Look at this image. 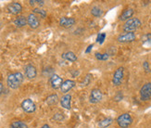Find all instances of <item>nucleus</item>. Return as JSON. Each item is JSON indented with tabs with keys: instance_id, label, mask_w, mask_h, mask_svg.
<instances>
[{
	"instance_id": "15",
	"label": "nucleus",
	"mask_w": 151,
	"mask_h": 128,
	"mask_svg": "<svg viewBox=\"0 0 151 128\" xmlns=\"http://www.w3.org/2000/svg\"><path fill=\"white\" fill-rule=\"evenodd\" d=\"M75 19L71 17H62L60 20V25L63 28H70L71 26L75 24Z\"/></svg>"
},
{
	"instance_id": "9",
	"label": "nucleus",
	"mask_w": 151,
	"mask_h": 128,
	"mask_svg": "<svg viewBox=\"0 0 151 128\" xmlns=\"http://www.w3.org/2000/svg\"><path fill=\"white\" fill-rule=\"evenodd\" d=\"M64 81L60 76H58V74H52L49 78V84L51 87L53 89H58L61 87V85Z\"/></svg>"
},
{
	"instance_id": "28",
	"label": "nucleus",
	"mask_w": 151,
	"mask_h": 128,
	"mask_svg": "<svg viewBox=\"0 0 151 128\" xmlns=\"http://www.w3.org/2000/svg\"><path fill=\"white\" fill-rule=\"evenodd\" d=\"M122 98H123V95H122V91H118V93L114 97V100H115V101H121Z\"/></svg>"
},
{
	"instance_id": "31",
	"label": "nucleus",
	"mask_w": 151,
	"mask_h": 128,
	"mask_svg": "<svg viewBox=\"0 0 151 128\" xmlns=\"http://www.w3.org/2000/svg\"><path fill=\"white\" fill-rule=\"evenodd\" d=\"M93 46H94V45H90V46H88V48L85 49V54H89L90 52H91V50H92V48H93Z\"/></svg>"
},
{
	"instance_id": "13",
	"label": "nucleus",
	"mask_w": 151,
	"mask_h": 128,
	"mask_svg": "<svg viewBox=\"0 0 151 128\" xmlns=\"http://www.w3.org/2000/svg\"><path fill=\"white\" fill-rule=\"evenodd\" d=\"M24 72H25V76L27 77L28 79L32 80V79H35L37 75V71L36 68L32 64H28L25 66L24 68Z\"/></svg>"
},
{
	"instance_id": "21",
	"label": "nucleus",
	"mask_w": 151,
	"mask_h": 128,
	"mask_svg": "<svg viewBox=\"0 0 151 128\" xmlns=\"http://www.w3.org/2000/svg\"><path fill=\"white\" fill-rule=\"evenodd\" d=\"M9 128H29V127L22 121H14V122H12L10 124Z\"/></svg>"
},
{
	"instance_id": "1",
	"label": "nucleus",
	"mask_w": 151,
	"mask_h": 128,
	"mask_svg": "<svg viewBox=\"0 0 151 128\" xmlns=\"http://www.w3.org/2000/svg\"><path fill=\"white\" fill-rule=\"evenodd\" d=\"M23 74L22 72H13L8 76L6 79V84H8L9 87H10L11 89H17L19 88L23 82Z\"/></svg>"
},
{
	"instance_id": "17",
	"label": "nucleus",
	"mask_w": 151,
	"mask_h": 128,
	"mask_svg": "<svg viewBox=\"0 0 151 128\" xmlns=\"http://www.w3.org/2000/svg\"><path fill=\"white\" fill-rule=\"evenodd\" d=\"M13 23L18 28H22V27H24L26 24H27V18L24 16H18L14 21H13Z\"/></svg>"
},
{
	"instance_id": "32",
	"label": "nucleus",
	"mask_w": 151,
	"mask_h": 128,
	"mask_svg": "<svg viewBox=\"0 0 151 128\" xmlns=\"http://www.w3.org/2000/svg\"><path fill=\"white\" fill-rule=\"evenodd\" d=\"M3 88H4V86H3V84H2V83H0V95H1V94H2Z\"/></svg>"
},
{
	"instance_id": "14",
	"label": "nucleus",
	"mask_w": 151,
	"mask_h": 128,
	"mask_svg": "<svg viewBox=\"0 0 151 128\" xmlns=\"http://www.w3.org/2000/svg\"><path fill=\"white\" fill-rule=\"evenodd\" d=\"M134 9H132V8H128V9H124L122 13H121V15H120V17H119V20L120 21H122V22H127L128 20H130V19H132L133 18V16H134Z\"/></svg>"
},
{
	"instance_id": "19",
	"label": "nucleus",
	"mask_w": 151,
	"mask_h": 128,
	"mask_svg": "<svg viewBox=\"0 0 151 128\" xmlns=\"http://www.w3.org/2000/svg\"><path fill=\"white\" fill-rule=\"evenodd\" d=\"M112 123H113V119L110 118V117H107V118H104L101 121H99L98 126H99L100 128H107L109 125L112 124Z\"/></svg>"
},
{
	"instance_id": "5",
	"label": "nucleus",
	"mask_w": 151,
	"mask_h": 128,
	"mask_svg": "<svg viewBox=\"0 0 151 128\" xmlns=\"http://www.w3.org/2000/svg\"><path fill=\"white\" fill-rule=\"evenodd\" d=\"M124 77V68L123 67H119L117 68L116 71L113 73V77H112V84L115 86H119L122 85V81Z\"/></svg>"
},
{
	"instance_id": "7",
	"label": "nucleus",
	"mask_w": 151,
	"mask_h": 128,
	"mask_svg": "<svg viewBox=\"0 0 151 128\" xmlns=\"http://www.w3.org/2000/svg\"><path fill=\"white\" fill-rule=\"evenodd\" d=\"M102 99H103V93L100 89L94 88L91 90L89 96V101L92 104H96L98 102H100Z\"/></svg>"
},
{
	"instance_id": "4",
	"label": "nucleus",
	"mask_w": 151,
	"mask_h": 128,
	"mask_svg": "<svg viewBox=\"0 0 151 128\" xmlns=\"http://www.w3.org/2000/svg\"><path fill=\"white\" fill-rule=\"evenodd\" d=\"M139 96L142 101H148L151 99V82L143 85L139 91Z\"/></svg>"
},
{
	"instance_id": "3",
	"label": "nucleus",
	"mask_w": 151,
	"mask_h": 128,
	"mask_svg": "<svg viewBox=\"0 0 151 128\" xmlns=\"http://www.w3.org/2000/svg\"><path fill=\"white\" fill-rule=\"evenodd\" d=\"M117 124L121 128H128L133 124V118L130 113H122L116 120Z\"/></svg>"
},
{
	"instance_id": "20",
	"label": "nucleus",
	"mask_w": 151,
	"mask_h": 128,
	"mask_svg": "<svg viewBox=\"0 0 151 128\" xmlns=\"http://www.w3.org/2000/svg\"><path fill=\"white\" fill-rule=\"evenodd\" d=\"M91 14L96 18H100L103 15V10L101 8H99V7L95 6L91 9Z\"/></svg>"
},
{
	"instance_id": "18",
	"label": "nucleus",
	"mask_w": 151,
	"mask_h": 128,
	"mask_svg": "<svg viewBox=\"0 0 151 128\" xmlns=\"http://www.w3.org/2000/svg\"><path fill=\"white\" fill-rule=\"evenodd\" d=\"M62 59H65V60H68V61H70V62H75L76 60L78 59L77 56L71 51H67V52L63 53L62 54Z\"/></svg>"
},
{
	"instance_id": "10",
	"label": "nucleus",
	"mask_w": 151,
	"mask_h": 128,
	"mask_svg": "<svg viewBox=\"0 0 151 128\" xmlns=\"http://www.w3.org/2000/svg\"><path fill=\"white\" fill-rule=\"evenodd\" d=\"M6 9L9 13L13 15H18L22 11V6L19 4V2H12L8 5L6 7Z\"/></svg>"
},
{
	"instance_id": "30",
	"label": "nucleus",
	"mask_w": 151,
	"mask_h": 128,
	"mask_svg": "<svg viewBox=\"0 0 151 128\" xmlns=\"http://www.w3.org/2000/svg\"><path fill=\"white\" fill-rule=\"evenodd\" d=\"M53 118H54L55 120L58 121V122H60V121H62V120L64 119V116L62 115L61 113H56Z\"/></svg>"
},
{
	"instance_id": "22",
	"label": "nucleus",
	"mask_w": 151,
	"mask_h": 128,
	"mask_svg": "<svg viewBox=\"0 0 151 128\" xmlns=\"http://www.w3.org/2000/svg\"><path fill=\"white\" fill-rule=\"evenodd\" d=\"M58 102V97L56 94H52V95L48 96L47 98V103L48 105H55Z\"/></svg>"
},
{
	"instance_id": "26",
	"label": "nucleus",
	"mask_w": 151,
	"mask_h": 128,
	"mask_svg": "<svg viewBox=\"0 0 151 128\" xmlns=\"http://www.w3.org/2000/svg\"><path fill=\"white\" fill-rule=\"evenodd\" d=\"M105 39H106V33H98L97 36H96V42L98 44H100L102 45L105 41Z\"/></svg>"
},
{
	"instance_id": "33",
	"label": "nucleus",
	"mask_w": 151,
	"mask_h": 128,
	"mask_svg": "<svg viewBox=\"0 0 151 128\" xmlns=\"http://www.w3.org/2000/svg\"><path fill=\"white\" fill-rule=\"evenodd\" d=\"M40 128H51V126L48 125V124H44V125H42Z\"/></svg>"
},
{
	"instance_id": "11",
	"label": "nucleus",
	"mask_w": 151,
	"mask_h": 128,
	"mask_svg": "<svg viewBox=\"0 0 151 128\" xmlns=\"http://www.w3.org/2000/svg\"><path fill=\"white\" fill-rule=\"evenodd\" d=\"M27 23L32 29H37L40 26V21H39L38 17L35 14H34V13H31V14L28 15Z\"/></svg>"
},
{
	"instance_id": "16",
	"label": "nucleus",
	"mask_w": 151,
	"mask_h": 128,
	"mask_svg": "<svg viewBox=\"0 0 151 128\" xmlns=\"http://www.w3.org/2000/svg\"><path fill=\"white\" fill-rule=\"evenodd\" d=\"M60 105L62 108H64V109L66 110H70L71 108V96L70 95V94H66V95H64L60 100Z\"/></svg>"
},
{
	"instance_id": "12",
	"label": "nucleus",
	"mask_w": 151,
	"mask_h": 128,
	"mask_svg": "<svg viewBox=\"0 0 151 128\" xmlns=\"http://www.w3.org/2000/svg\"><path fill=\"white\" fill-rule=\"evenodd\" d=\"M75 85H76V83H75V81H73V80H70V79L65 80L64 82L62 83V85H61L60 90H61V92L63 94L66 95L68 92H70L71 89L73 88V87L75 86Z\"/></svg>"
},
{
	"instance_id": "6",
	"label": "nucleus",
	"mask_w": 151,
	"mask_h": 128,
	"mask_svg": "<svg viewBox=\"0 0 151 128\" xmlns=\"http://www.w3.org/2000/svg\"><path fill=\"white\" fill-rule=\"evenodd\" d=\"M136 39V35L134 33H123L117 37V41L121 44L132 43Z\"/></svg>"
},
{
	"instance_id": "29",
	"label": "nucleus",
	"mask_w": 151,
	"mask_h": 128,
	"mask_svg": "<svg viewBox=\"0 0 151 128\" xmlns=\"http://www.w3.org/2000/svg\"><path fill=\"white\" fill-rule=\"evenodd\" d=\"M143 68L147 72H150V67H149V63L147 60H145V61L143 62Z\"/></svg>"
},
{
	"instance_id": "2",
	"label": "nucleus",
	"mask_w": 151,
	"mask_h": 128,
	"mask_svg": "<svg viewBox=\"0 0 151 128\" xmlns=\"http://www.w3.org/2000/svg\"><path fill=\"white\" fill-rule=\"evenodd\" d=\"M142 25V22L138 18H132L125 22L122 25V30L124 33H134L139 29Z\"/></svg>"
},
{
	"instance_id": "8",
	"label": "nucleus",
	"mask_w": 151,
	"mask_h": 128,
	"mask_svg": "<svg viewBox=\"0 0 151 128\" xmlns=\"http://www.w3.org/2000/svg\"><path fill=\"white\" fill-rule=\"evenodd\" d=\"M22 109L27 113H32L36 110V105L31 98H26L22 102Z\"/></svg>"
},
{
	"instance_id": "25",
	"label": "nucleus",
	"mask_w": 151,
	"mask_h": 128,
	"mask_svg": "<svg viewBox=\"0 0 151 128\" xmlns=\"http://www.w3.org/2000/svg\"><path fill=\"white\" fill-rule=\"evenodd\" d=\"M91 81H92V74H90V73H88V74H86L84 77H83V81H82V85L83 86H87V85H90V83H91Z\"/></svg>"
},
{
	"instance_id": "23",
	"label": "nucleus",
	"mask_w": 151,
	"mask_h": 128,
	"mask_svg": "<svg viewBox=\"0 0 151 128\" xmlns=\"http://www.w3.org/2000/svg\"><path fill=\"white\" fill-rule=\"evenodd\" d=\"M32 13H34V14H35L36 16L39 15L41 18H44V19L47 17V11L42 9H39V8L34 9V10H32Z\"/></svg>"
},
{
	"instance_id": "24",
	"label": "nucleus",
	"mask_w": 151,
	"mask_h": 128,
	"mask_svg": "<svg viewBox=\"0 0 151 128\" xmlns=\"http://www.w3.org/2000/svg\"><path fill=\"white\" fill-rule=\"evenodd\" d=\"M96 59L97 60H108L109 59V54L108 53H96Z\"/></svg>"
},
{
	"instance_id": "27",
	"label": "nucleus",
	"mask_w": 151,
	"mask_h": 128,
	"mask_svg": "<svg viewBox=\"0 0 151 128\" xmlns=\"http://www.w3.org/2000/svg\"><path fill=\"white\" fill-rule=\"evenodd\" d=\"M143 43L147 46H151V33H147L142 38Z\"/></svg>"
}]
</instances>
